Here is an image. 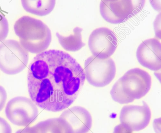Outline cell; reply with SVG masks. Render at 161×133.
Listing matches in <instances>:
<instances>
[{
    "instance_id": "20",
    "label": "cell",
    "mask_w": 161,
    "mask_h": 133,
    "mask_svg": "<svg viewBox=\"0 0 161 133\" xmlns=\"http://www.w3.org/2000/svg\"><path fill=\"white\" fill-rule=\"evenodd\" d=\"M7 98L6 91L3 87L0 86V112L5 105Z\"/></svg>"
},
{
    "instance_id": "4",
    "label": "cell",
    "mask_w": 161,
    "mask_h": 133,
    "mask_svg": "<svg viewBox=\"0 0 161 133\" xmlns=\"http://www.w3.org/2000/svg\"><path fill=\"white\" fill-rule=\"evenodd\" d=\"M145 3V1H102L100 14L108 22L122 23L140 13Z\"/></svg>"
},
{
    "instance_id": "6",
    "label": "cell",
    "mask_w": 161,
    "mask_h": 133,
    "mask_svg": "<svg viewBox=\"0 0 161 133\" xmlns=\"http://www.w3.org/2000/svg\"><path fill=\"white\" fill-rule=\"evenodd\" d=\"M6 116L12 124L27 127L36 121L38 115L36 105L31 99L17 97L9 101L6 106Z\"/></svg>"
},
{
    "instance_id": "7",
    "label": "cell",
    "mask_w": 161,
    "mask_h": 133,
    "mask_svg": "<svg viewBox=\"0 0 161 133\" xmlns=\"http://www.w3.org/2000/svg\"><path fill=\"white\" fill-rule=\"evenodd\" d=\"M119 80L124 93L134 101L145 96L152 85L150 74L139 68L129 70Z\"/></svg>"
},
{
    "instance_id": "24",
    "label": "cell",
    "mask_w": 161,
    "mask_h": 133,
    "mask_svg": "<svg viewBox=\"0 0 161 133\" xmlns=\"http://www.w3.org/2000/svg\"><path fill=\"white\" fill-rule=\"evenodd\" d=\"M154 75L156 76V78L158 79V80L160 82L161 84V69L155 72H154Z\"/></svg>"
},
{
    "instance_id": "22",
    "label": "cell",
    "mask_w": 161,
    "mask_h": 133,
    "mask_svg": "<svg viewBox=\"0 0 161 133\" xmlns=\"http://www.w3.org/2000/svg\"><path fill=\"white\" fill-rule=\"evenodd\" d=\"M16 133H38L36 129L35 126L32 127H25L23 129H21L17 131Z\"/></svg>"
},
{
    "instance_id": "15",
    "label": "cell",
    "mask_w": 161,
    "mask_h": 133,
    "mask_svg": "<svg viewBox=\"0 0 161 133\" xmlns=\"http://www.w3.org/2000/svg\"><path fill=\"white\" fill-rule=\"evenodd\" d=\"M110 94L113 99L120 104H128L134 101L124 93L119 80L114 85L111 90Z\"/></svg>"
},
{
    "instance_id": "10",
    "label": "cell",
    "mask_w": 161,
    "mask_h": 133,
    "mask_svg": "<svg viewBox=\"0 0 161 133\" xmlns=\"http://www.w3.org/2000/svg\"><path fill=\"white\" fill-rule=\"evenodd\" d=\"M136 57L142 66L153 71L161 69V41L156 38L143 41L136 51Z\"/></svg>"
},
{
    "instance_id": "8",
    "label": "cell",
    "mask_w": 161,
    "mask_h": 133,
    "mask_svg": "<svg viewBox=\"0 0 161 133\" xmlns=\"http://www.w3.org/2000/svg\"><path fill=\"white\" fill-rule=\"evenodd\" d=\"M117 44L116 35L107 27L95 29L91 33L88 41L93 56L102 59L110 58L115 51Z\"/></svg>"
},
{
    "instance_id": "9",
    "label": "cell",
    "mask_w": 161,
    "mask_h": 133,
    "mask_svg": "<svg viewBox=\"0 0 161 133\" xmlns=\"http://www.w3.org/2000/svg\"><path fill=\"white\" fill-rule=\"evenodd\" d=\"M142 105H128L122 108L120 114L121 123L126 124L132 131H139L145 129L150 122L151 111L146 102Z\"/></svg>"
},
{
    "instance_id": "17",
    "label": "cell",
    "mask_w": 161,
    "mask_h": 133,
    "mask_svg": "<svg viewBox=\"0 0 161 133\" xmlns=\"http://www.w3.org/2000/svg\"><path fill=\"white\" fill-rule=\"evenodd\" d=\"M153 27L156 38L161 40V13L156 16L153 23Z\"/></svg>"
},
{
    "instance_id": "1",
    "label": "cell",
    "mask_w": 161,
    "mask_h": 133,
    "mask_svg": "<svg viewBox=\"0 0 161 133\" xmlns=\"http://www.w3.org/2000/svg\"><path fill=\"white\" fill-rule=\"evenodd\" d=\"M85 79L84 70L71 56L62 51L49 50L37 55L29 65L28 92L40 108L60 112L75 101Z\"/></svg>"
},
{
    "instance_id": "14",
    "label": "cell",
    "mask_w": 161,
    "mask_h": 133,
    "mask_svg": "<svg viewBox=\"0 0 161 133\" xmlns=\"http://www.w3.org/2000/svg\"><path fill=\"white\" fill-rule=\"evenodd\" d=\"M24 9L32 14L45 16L50 14L55 6V1H22Z\"/></svg>"
},
{
    "instance_id": "23",
    "label": "cell",
    "mask_w": 161,
    "mask_h": 133,
    "mask_svg": "<svg viewBox=\"0 0 161 133\" xmlns=\"http://www.w3.org/2000/svg\"><path fill=\"white\" fill-rule=\"evenodd\" d=\"M149 2L154 10L161 13V1H150Z\"/></svg>"
},
{
    "instance_id": "16",
    "label": "cell",
    "mask_w": 161,
    "mask_h": 133,
    "mask_svg": "<svg viewBox=\"0 0 161 133\" xmlns=\"http://www.w3.org/2000/svg\"><path fill=\"white\" fill-rule=\"evenodd\" d=\"M9 26L7 19L0 13V42L4 41L8 35Z\"/></svg>"
},
{
    "instance_id": "18",
    "label": "cell",
    "mask_w": 161,
    "mask_h": 133,
    "mask_svg": "<svg viewBox=\"0 0 161 133\" xmlns=\"http://www.w3.org/2000/svg\"><path fill=\"white\" fill-rule=\"evenodd\" d=\"M132 130L126 124L121 123L115 126L113 133H132Z\"/></svg>"
},
{
    "instance_id": "5",
    "label": "cell",
    "mask_w": 161,
    "mask_h": 133,
    "mask_svg": "<svg viewBox=\"0 0 161 133\" xmlns=\"http://www.w3.org/2000/svg\"><path fill=\"white\" fill-rule=\"evenodd\" d=\"M116 66L111 58L102 59L93 56L84 64L85 79L93 86L104 87L111 82L116 74Z\"/></svg>"
},
{
    "instance_id": "21",
    "label": "cell",
    "mask_w": 161,
    "mask_h": 133,
    "mask_svg": "<svg viewBox=\"0 0 161 133\" xmlns=\"http://www.w3.org/2000/svg\"><path fill=\"white\" fill-rule=\"evenodd\" d=\"M153 126L155 133H161V117L154 120Z\"/></svg>"
},
{
    "instance_id": "19",
    "label": "cell",
    "mask_w": 161,
    "mask_h": 133,
    "mask_svg": "<svg viewBox=\"0 0 161 133\" xmlns=\"http://www.w3.org/2000/svg\"><path fill=\"white\" fill-rule=\"evenodd\" d=\"M12 129L7 121L0 117V133H12Z\"/></svg>"
},
{
    "instance_id": "11",
    "label": "cell",
    "mask_w": 161,
    "mask_h": 133,
    "mask_svg": "<svg viewBox=\"0 0 161 133\" xmlns=\"http://www.w3.org/2000/svg\"><path fill=\"white\" fill-rule=\"evenodd\" d=\"M59 117L69 124L73 133H87L92 127V115L81 106H74L65 110Z\"/></svg>"
},
{
    "instance_id": "2",
    "label": "cell",
    "mask_w": 161,
    "mask_h": 133,
    "mask_svg": "<svg viewBox=\"0 0 161 133\" xmlns=\"http://www.w3.org/2000/svg\"><path fill=\"white\" fill-rule=\"evenodd\" d=\"M20 43L28 52L41 53L45 51L52 41L51 30L40 20L24 16L17 20L14 25Z\"/></svg>"
},
{
    "instance_id": "12",
    "label": "cell",
    "mask_w": 161,
    "mask_h": 133,
    "mask_svg": "<svg viewBox=\"0 0 161 133\" xmlns=\"http://www.w3.org/2000/svg\"><path fill=\"white\" fill-rule=\"evenodd\" d=\"M35 127L38 133H73L69 124L60 117L41 121Z\"/></svg>"
},
{
    "instance_id": "3",
    "label": "cell",
    "mask_w": 161,
    "mask_h": 133,
    "mask_svg": "<svg viewBox=\"0 0 161 133\" xmlns=\"http://www.w3.org/2000/svg\"><path fill=\"white\" fill-rule=\"evenodd\" d=\"M29 60L28 52L14 40L0 43V70L5 74L15 75L25 68Z\"/></svg>"
},
{
    "instance_id": "13",
    "label": "cell",
    "mask_w": 161,
    "mask_h": 133,
    "mask_svg": "<svg viewBox=\"0 0 161 133\" xmlns=\"http://www.w3.org/2000/svg\"><path fill=\"white\" fill-rule=\"evenodd\" d=\"M82 31V28L77 26L74 29V34L69 36H64L58 33H56V36L59 44L66 51H77L85 45L82 40L81 32Z\"/></svg>"
}]
</instances>
